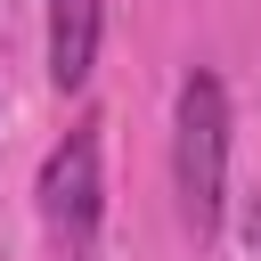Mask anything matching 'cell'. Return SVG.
Wrapping results in <instances>:
<instances>
[{"mask_svg":"<svg viewBox=\"0 0 261 261\" xmlns=\"http://www.w3.org/2000/svg\"><path fill=\"white\" fill-rule=\"evenodd\" d=\"M98 33H106V0H49V82L57 90H90Z\"/></svg>","mask_w":261,"mask_h":261,"instance_id":"obj_3","label":"cell"},{"mask_svg":"<svg viewBox=\"0 0 261 261\" xmlns=\"http://www.w3.org/2000/svg\"><path fill=\"white\" fill-rule=\"evenodd\" d=\"M82 261H90V253H82Z\"/></svg>","mask_w":261,"mask_h":261,"instance_id":"obj_4","label":"cell"},{"mask_svg":"<svg viewBox=\"0 0 261 261\" xmlns=\"http://www.w3.org/2000/svg\"><path fill=\"white\" fill-rule=\"evenodd\" d=\"M228 82L212 65H188L179 73V98H171V188H179V220L196 237L220 228L228 212Z\"/></svg>","mask_w":261,"mask_h":261,"instance_id":"obj_1","label":"cell"},{"mask_svg":"<svg viewBox=\"0 0 261 261\" xmlns=\"http://www.w3.org/2000/svg\"><path fill=\"white\" fill-rule=\"evenodd\" d=\"M33 196H41V220H49V237L65 245V261L98 253V212H106V179H98V122H73V130L41 155Z\"/></svg>","mask_w":261,"mask_h":261,"instance_id":"obj_2","label":"cell"}]
</instances>
